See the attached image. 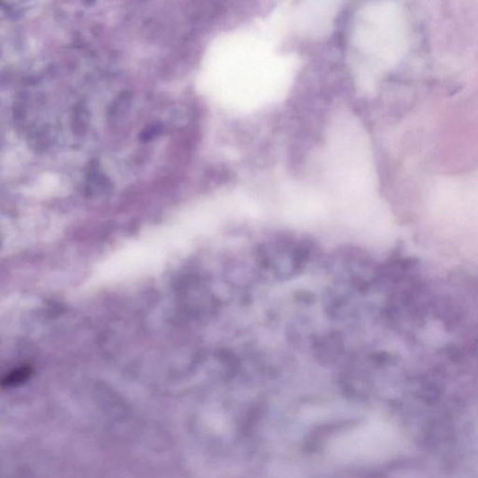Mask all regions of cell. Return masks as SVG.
Listing matches in <instances>:
<instances>
[{
  "label": "cell",
  "instance_id": "1",
  "mask_svg": "<svg viewBox=\"0 0 478 478\" xmlns=\"http://www.w3.org/2000/svg\"><path fill=\"white\" fill-rule=\"evenodd\" d=\"M32 374V368L29 366H23L20 368L16 369L15 371L10 373L9 375L2 382V387H12L23 383L24 380L28 379Z\"/></svg>",
  "mask_w": 478,
  "mask_h": 478
},
{
  "label": "cell",
  "instance_id": "2",
  "mask_svg": "<svg viewBox=\"0 0 478 478\" xmlns=\"http://www.w3.org/2000/svg\"><path fill=\"white\" fill-rule=\"evenodd\" d=\"M110 182L104 177L103 175H100L99 173L90 176V180L88 182V190L91 194H105V191L109 190Z\"/></svg>",
  "mask_w": 478,
  "mask_h": 478
},
{
  "label": "cell",
  "instance_id": "3",
  "mask_svg": "<svg viewBox=\"0 0 478 478\" xmlns=\"http://www.w3.org/2000/svg\"><path fill=\"white\" fill-rule=\"evenodd\" d=\"M161 130L162 128L160 124H153V126H148L147 129H145L144 131H142V136H140V137H142V140L153 139L161 133Z\"/></svg>",
  "mask_w": 478,
  "mask_h": 478
}]
</instances>
